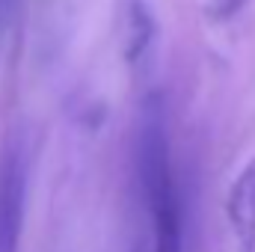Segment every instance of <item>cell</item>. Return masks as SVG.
Returning a JSON list of instances; mask_svg holds the SVG:
<instances>
[{
	"label": "cell",
	"mask_w": 255,
	"mask_h": 252,
	"mask_svg": "<svg viewBox=\"0 0 255 252\" xmlns=\"http://www.w3.org/2000/svg\"><path fill=\"white\" fill-rule=\"evenodd\" d=\"M133 166L148 214V252H184V196L172 160L166 101L160 92H148L142 98Z\"/></svg>",
	"instance_id": "cell-1"
},
{
	"label": "cell",
	"mask_w": 255,
	"mask_h": 252,
	"mask_svg": "<svg viewBox=\"0 0 255 252\" xmlns=\"http://www.w3.org/2000/svg\"><path fill=\"white\" fill-rule=\"evenodd\" d=\"M30 190V154L21 139L0 151V252H21Z\"/></svg>",
	"instance_id": "cell-2"
},
{
	"label": "cell",
	"mask_w": 255,
	"mask_h": 252,
	"mask_svg": "<svg viewBox=\"0 0 255 252\" xmlns=\"http://www.w3.org/2000/svg\"><path fill=\"white\" fill-rule=\"evenodd\" d=\"M226 220L235 252H255V157L238 172L226 193Z\"/></svg>",
	"instance_id": "cell-3"
},
{
	"label": "cell",
	"mask_w": 255,
	"mask_h": 252,
	"mask_svg": "<svg viewBox=\"0 0 255 252\" xmlns=\"http://www.w3.org/2000/svg\"><path fill=\"white\" fill-rule=\"evenodd\" d=\"M157 24L145 0H128L125 15H122V51L130 65L142 63L154 45Z\"/></svg>",
	"instance_id": "cell-4"
},
{
	"label": "cell",
	"mask_w": 255,
	"mask_h": 252,
	"mask_svg": "<svg viewBox=\"0 0 255 252\" xmlns=\"http://www.w3.org/2000/svg\"><path fill=\"white\" fill-rule=\"evenodd\" d=\"M247 3H250V0H208V3H205V12H208V18H214V21H226V18H235Z\"/></svg>",
	"instance_id": "cell-5"
},
{
	"label": "cell",
	"mask_w": 255,
	"mask_h": 252,
	"mask_svg": "<svg viewBox=\"0 0 255 252\" xmlns=\"http://www.w3.org/2000/svg\"><path fill=\"white\" fill-rule=\"evenodd\" d=\"M18 3H21V0H0V33L12 24V18H15V12H18Z\"/></svg>",
	"instance_id": "cell-6"
},
{
	"label": "cell",
	"mask_w": 255,
	"mask_h": 252,
	"mask_svg": "<svg viewBox=\"0 0 255 252\" xmlns=\"http://www.w3.org/2000/svg\"><path fill=\"white\" fill-rule=\"evenodd\" d=\"M130 252H142V250H139V247H136V250H130Z\"/></svg>",
	"instance_id": "cell-7"
}]
</instances>
